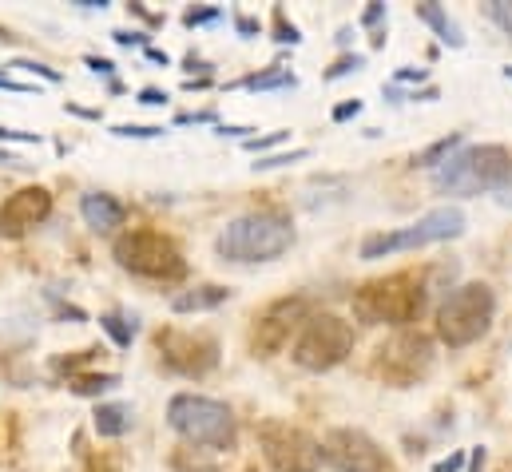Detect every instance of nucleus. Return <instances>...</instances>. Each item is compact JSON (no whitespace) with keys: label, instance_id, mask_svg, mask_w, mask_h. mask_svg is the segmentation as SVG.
I'll list each match as a JSON object with an SVG mask.
<instances>
[{"label":"nucleus","instance_id":"1","mask_svg":"<svg viewBox=\"0 0 512 472\" xmlns=\"http://www.w3.org/2000/svg\"><path fill=\"white\" fill-rule=\"evenodd\" d=\"M433 282L421 270H401L389 278H374L362 290H354V318L362 326H397L409 330L425 306H429Z\"/></svg>","mask_w":512,"mask_h":472},{"label":"nucleus","instance_id":"2","mask_svg":"<svg viewBox=\"0 0 512 472\" xmlns=\"http://www.w3.org/2000/svg\"><path fill=\"white\" fill-rule=\"evenodd\" d=\"M512 179V155L501 143H473L461 147L449 163L433 171V191L453 199H477L489 191H501Z\"/></svg>","mask_w":512,"mask_h":472},{"label":"nucleus","instance_id":"3","mask_svg":"<svg viewBox=\"0 0 512 472\" xmlns=\"http://www.w3.org/2000/svg\"><path fill=\"white\" fill-rule=\"evenodd\" d=\"M294 246V227L286 215L278 211H247L239 219H231L219 238L215 250L223 262H239V266H255V262H274Z\"/></svg>","mask_w":512,"mask_h":472},{"label":"nucleus","instance_id":"4","mask_svg":"<svg viewBox=\"0 0 512 472\" xmlns=\"http://www.w3.org/2000/svg\"><path fill=\"white\" fill-rule=\"evenodd\" d=\"M497 318V294L489 282H465L449 290V298L437 306V342L449 350H465L481 342L493 330Z\"/></svg>","mask_w":512,"mask_h":472},{"label":"nucleus","instance_id":"5","mask_svg":"<svg viewBox=\"0 0 512 472\" xmlns=\"http://www.w3.org/2000/svg\"><path fill=\"white\" fill-rule=\"evenodd\" d=\"M167 425L183 441L203 445V449H215V453H227L239 441L235 413L223 401L203 397V393H175L171 405H167Z\"/></svg>","mask_w":512,"mask_h":472},{"label":"nucleus","instance_id":"6","mask_svg":"<svg viewBox=\"0 0 512 472\" xmlns=\"http://www.w3.org/2000/svg\"><path fill=\"white\" fill-rule=\"evenodd\" d=\"M112 258L120 270H128L135 278H151V282H179L187 278V258L179 250V242L159 231H128L112 242Z\"/></svg>","mask_w":512,"mask_h":472},{"label":"nucleus","instance_id":"7","mask_svg":"<svg viewBox=\"0 0 512 472\" xmlns=\"http://www.w3.org/2000/svg\"><path fill=\"white\" fill-rule=\"evenodd\" d=\"M465 227H469V219H465L461 207H437V211L421 215L409 227L370 235L362 242V258L374 262V258H385V254H401V250H421V246H433V242H449V238L465 235Z\"/></svg>","mask_w":512,"mask_h":472},{"label":"nucleus","instance_id":"8","mask_svg":"<svg viewBox=\"0 0 512 472\" xmlns=\"http://www.w3.org/2000/svg\"><path fill=\"white\" fill-rule=\"evenodd\" d=\"M354 342L358 338H354V326L346 318H338V314H314L302 326V334L294 338L290 357L306 373H326V369L342 365L346 357L354 354Z\"/></svg>","mask_w":512,"mask_h":472},{"label":"nucleus","instance_id":"9","mask_svg":"<svg viewBox=\"0 0 512 472\" xmlns=\"http://www.w3.org/2000/svg\"><path fill=\"white\" fill-rule=\"evenodd\" d=\"M258 449L274 472H318L322 469V445L286 425V421H262L258 425Z\"/></svg>","mask_w":512,"mask_h":472},{"label":"nucleus","instance_id":"10","mask_svg":"<svg viewBox=\"0 0 512 472\" xmlns=\"http://www.w3.org/2000/svg\"><path fill=\"white\" fill-rule=\"evenodd\" d=\"M314 318V302L306 294H286L278 302H270L255 318L251 330V354L255 357H274L294 334H302V326Z\"/></svg>","mask_w":512,"mask_h":472},{"label":"nucleus","instance_id":"11","mask_svg":"<svg viewBox=\"0 0 512 472\" xmlns=\"http://www.w3.org/2000/svg\"><path fill=\"white\" fill-rule=\"evenodd\" d=\"M429 369H433V338H425L421 330H397L374 361V373L397 389L417 385Z\"/></svg>","mask_w":512,"mask_h":472},{"label":"nucleus","instance_id":"12","mask_svg":"<svg viewBox=\"0 0 512 472\" xmlns=\"http://www.w3.org/2000/svg\"><path fill=\"white\" fill-rule=\"evenodd\" d=\"M159 365L175 377H207L219 365V338L191 330H159L155 334Z\"/></svg>","mask_w":512,"mask_h":472},{"label":"nucleus","instance_id":"13","mask_svg":"<svg viewBox=\"0 0 512 472\" xmlns=\"http://www.w3.org/2000/svg\"><path fill=\"white\" fill-rule=\"evenodd\" d=\"M322 465L334 472H389V461L378 441L362 429H334L322 441Z\"/></svg>","mask_w":512,"mask_h":472},{"label":"nucleus","instance_id":"14","mask_svg":"<svg viewBox=\"0 0 512 472\" xmlns=\"http://www.w3.org/2000/svg\"><path fill=\"white\" fill-rule=\"evenodd\" d=\"M52 215L48 187H20L0 203V238H24Z\"/></svg>","mask_w":512,"mask_h":472},{"label":"nucleus","instance_id":"15","mask_svg":"<svg viewBox=\"0 0 512 472\" xmlns=\"http://www.w3.org/2000/svg\"><path fill=\"white\" fill-rule=\"evenodd\" d=\"M80 215L96 235H112V231H120L128 223V207L116 195H104V191H88L80 199Z\"/></svg>","mask_w":512,"mask_h":472},{"label":"nucleus","instance_id":"16","mask_svg":"<svg viewBox=\"0 0 512 472\" xmlns=\"http://www.w3.org/2000/svg\"><path fill=\"white\" fill-rule=\"evenodd\" d=\"M223 302H231V286L203 282V286L179 290V294L171 298V310H175V314H207V310H219Z\"/></svg>","mask_w":512,"mask_h":472},{"label":"nucleus","instance_id":"17","mask_svg":"<svg viewBox=\"0 0 512 472\" xmlns=\"http://www.w3.org/2000/svg\"><path fill=\"white\" fill-rule=\"evenodd\" d=\"M417 20L421 24H429L433 32H437V40L441 44H449V48H465V36H461V24L437 4V0H421L417 4Z\"/></svg>","mask_w":512,"mask_h":472},{"label":"nucleus","instance_id":"18","mask_svg":"<svg viewBox=\"0 0 512 472\" xmlns=\"http://www.w3.org/2000/svg\"><path fill=\"white\" fill-rule=\"evenodd\" d=\"M461 147H465V135H461V131H449V135L433 139L425 151H417V155L409 159V167H433V171H437V167H441V163H449Z\"/></svg>","mask_w":512,"mask_h":472},{"label":"nucleus","instance_id":"19","mask_svg":"<svg viewBox=\"0 0 512 472\" xmlns=\"http://www.w3.org/2000/svg\"><path fill=\"white\" fill-rule=\"evenodd\" d=\"M92 425H96V433H100V437H108V441L124 437V433L131 429V405H120V401L100 405V409L92 413Z\"/></svg>","mask_w":512,"mask_h":472},{"label":"nucleus","instance_id":"20","mask_svg":"<svg viewBox=\"0 0 512 472\" xmlns=\"http://www.w3.org/2000/svg\"><path fill=\"white\" fill-rule=\"evenodd\" d=\"M68 389H72L76 397H100V393H108V389H120V373H76V377L68 381Z\"/></svg>","mask_w":512,"mask_h":472},{"label":"nucleus","instance_id":"21","mask_svg":"<svg viewBox=\"0 0 512 472\" xmlns=\"http://www.w3.org/2000/svg\"><path fill=\"white\" fill-rule=\"evenodd\" d=\"M243 88H251V92H274V88H298V76H294L290 68L274 64V68L258 72V76H251V80H243Z\"/></svg>","mask_w":512,"mask_h":472},{"label":"nucleus","instance_id":"22","mask_svg":"<svg viewBox=\"0 0 512 472\" xmlns=\"http://www.w3.org/2000/svg\"><path fill=\"white\" fill-rule=\"evenodd\" d=\"M100 330H104L120 350H128L131 338H135V322H128L124 314H104V318H100Z\"/></svg>","mask_w":512,"mask_h":472},{"label":"nucleus","instance_id":"23","mask_svg":"<svg viewBox=\"0 0 512 472\" xmlns=\"http://www.w3.org/2000/svg\"><path fill=\"white\" fill-rule=\"evenodd\" d=\"M310 159V147H294V151H274V155H262L255 163V171H274V167H286V163H306Z\"/></svg>","mask_w":512,"mask_h":472},{"label":"nucleus","instance_id":"24","mask_svg":"<svg viewBox=\"0 0 512 472\" xmlns=\"http://www.w3.org/2000/svg\"><path fill=\"white\" fill-rule=\"evenodd\" d=\"M112 135H120V139H159L163 127H155V123H116Z\"/></svg>","mask_w":512,"mask_h":472},{"label":"nucleus","instance_id":"25","mask_svg":"<svg viewBox=\"0 0 512 472\" xmlns=\"http://www.w3.org/2000/svg\"><path fill=\"white\" fill-rule=\"evenodd\" d=\"M274 40H278V44H302V32H298V24H290L282 8H274Z\"/></svg>","mask_w":512,"mask_h":472},{"label":"nucleus","instance_id":"26","mask_svg":"<svg viewBox=\"0 0 512 472\" xmlns=\"http://www.w3.org/2000/svg\"><path fill=\"white\" fill-rule=\"evenodd\" d=\"M8 68H16V72H28V76H40V80H48V84H60V80H64L56 68H48V64H40V60H12Z\"/></svg>","mask_w":512,"mask_h":472},{"label":"nucleus","instance_id":"27","mask_svg":"<svg viewBox=\"0 0 512 472\" xmlns=\"http://www.w3.org/2000/svg\"><path fill=\"white\" fill-rule=\"evenodd\" d=\"M286 139H290V131H270V135H262V139L251 135L243 147H247V151H258V159H262V155H274V147H278V143H286Z\"/></svg>","mask_w":512,"mask_h":472},{"label":"nucleus","instance_id":"28","mask_svg":"<svg viewBox=\"0 0 512 472\" xmlns=\"http://www.w3.org/2000/svg\"><path fill=\"white\" fill-rule=\"evenodd\" d=\"M485 16H489L493 24H501L505 36H512V4L509 0H489V4H485Z\"/></svg>","mask_w":512,"mask_h":472},{"label":"nucleus","instance_id":"29","mask_svg":"<svg viewBox=\"0 0 512 472\" xmlns=\"http://www.w3.org/2000/svg\"><path fill=\"white\" fill-rule=\"evenodd\" d=\"M96 354H104V350H100V346H92V350H80V354H72V357H56L52 365H56V373H72V377H76V369H80L84 361H92Z\"/></svg>","mask_w":512,"mask_h":472},{"label":"nucleus","instance_id":"30","mask_svg":"<svg viewBox=\"0 0 512 472\" xmlns=\"http://www.w3.org/2000/svg\"><path fill=\"white\" fill-rule=\"evenodd\" d=\"M362 68H366V56H342V60H334V68H326V80H342V76L362 72Z\"/></svg>","mask_w":512,"mask_h":472},{"label":"nucleus","instance_id":"31","mask_svg":"<svg viewBox=\"0 0 512 472\" xmlns=\"http://www.w3.org/2000/svg\"><path fill=\"white\" fill-rule=\"evenodd\" d=\"M219 16H223L219 8H191V12H183V24L195 28V24H211V20H219Z\"/></svg>","mask_w":512,"mask_h":472},{"label":"nucleus","instance_id":"32","mask_svg":"<svg viewBox=\"0 0 512 472\" xmlns=\"http://www.w3.org/2000/svg\"><path fill=\"white\" fill-rule=\"evenodd\" d=\"M429 80V68H397L393 72V84H421Z\"/></svg>","mask_w":512,"mask_h":472},{"label":"nucleus","instance_id":"33","mask_svg":"<svg viewBox=\"0 0 512 472\" xmlns=\"http://www.w3.org/2000/svg\"><path fill=\"white\" fill-rule=\"evenodd\" d=\"M0 143H40L36 131H16V127H0Z\"/></svg>","mask_w":512,"mask_h":472},{"label":"nucleus","instance_id":"34","mask_svg":"<svg viewBox=\"0 0 512 472\" xmlns=\"http://www.w3.org/2000/svg\"><path fill=\"white\" fill-rule=\"evenodd\" d=\"M139 104H143V108H163V104H167V92H159V88H143V92H139Z\"/></svg>","mask_w":512,"mask_h":472},{"label":"nucleus","instance_id":"35","mask_svg":"<svg viewBox=\"0 0 512 472\" xmlns=\"http://www.w3.org/2000/svg\"><path fill=\"white\" fill-rule=\"evenodd\" d=\"M358 112H362V100H346V104L334 108V123H346V119H354Z\"/></svg>","mask_w":512,"mask_h":472},{"label":"nucleus","instance_id":"36","mask_svg":"<svg viewBox=\"0 0 512 472\" xmlns=\"http://www.w3.org/2000/svg\"><path fill=\"white\" fill-rule=\"evenodd\" d=\"M385 16V4L382 0H374L366 12H362V28H378V20Z\"/></svg>","mask_w":512,"mask_h":472},{"label":"nucleus","instance_id":"37","mask_svg":"<svg viewBox=\"0 0 512 472\" xmlns=\"http://www.w3.org/2000/svg\"><path fill=\"white\" fill-rule=\"evenodd\" d=\"M84 64H88L96 76H112V72H116V64H112V60H104V56H84Z\"/></svg>","mask_w":512,"mask_h":472},{"label":"nucleus","instance_id":"38","mask_svg":"<svg viewBox=\"0 0 512 472\" xmlns=\"http://www.w3.org/2000/svg\"><path fill=\"white\" fill-rule=\"evenodd\" d=\"M112 40H116V44H124V48H131V44H143V48H147V36H143V32H128V28L112 32Z\"/></svg>","mask_w":512,"mask_h":472},{"label":"nucleus","instance_id":"39","mask_svg":"<svg viewBox=\"0 0 512 472\" xmlns=\"http://www.w3.org/2000/svg\"><path fill=\"white\" fill-rule=\"evenodd\" d=\"M465 469V453H453V457H445V461H437L433 472H461Z\"/></svg>","mask_w":512,"mask_h":472},{"label":"nucleus","instance_id":"40","mask_svg":"<svg viewBox=\"0 0 512 472\" xmlns=\"http://www.w3.org/2000/svg\"><path fill=\"white\" fill-rule=\"evenodd\" d=\"M0 88H4V92H24V96H32V92H40L36 84H20V80H12V76H0Z\"/></svg>","mask_w":512,"mask_h":472},{"label":"nucleus","instance_id":"41","mask_svg":"<svg viewBox=\"0 0 512 472\" xmlns=\"http://www.w3.org/2000/svg\"><path fill=\"white\" fill-rule=\"evenodd\" d=\"M485 469V449H473V453H469V469L465 472H481Z\"/></svg>","mask_w":512,"mask_h":472},{"label":"nucleus","instance_id":"42","mask_svg":"<svg viewBox=\"0 0 512 472\" xmlns=\"http://www.w3.org/2000/svg\"><path fill=\"white\" fill-rule=\"evenodd\" d=\"M441 92L437 88H421V92H409V100H421V104H429V100H437Z\"/></svg>","mask_w":512,"mask_h":472},{"label":"nucleus","instance_id":"43","mask_svg":"<svg viewBox=\"0 0 512 472\" xmlns=\"http://www.w3.org/2000/svg\"><path fill=\"white\" fill-rule=\"evenodd\" d=\"M239 32H243V36H255L258 20H251V16H239Z\"/></svg>","mask_w":512,"mask_h":472},{"label":"nucleus","instance_id":"44","mask_svg":"<svg viewBox=\"0 0 512 472\" xmlns=\"http://www.w3.org/2000/svg\"><path fill=\"white\" fill-rule=\"evenodd\" d=\"M497 203H501V207H509V211H512V179L505 183V187H501V191H497Z\"/></svg>","mask_w":512,"mask_h":472},{"label":"nucleus","instance_id":"45","mask_svg":"<svg viewBox=\"0 0 512 472\" xmlns=\"http://www.w3.org/2000/svg\"><path fill=\"white\" fill-rule=\"evenodd\" d=\"M0 163H20L16 155H8V151H0Z\"/></svg>","mask_w":512,"mask_h":472},{"label":"nucleus","instance_id":"46","mask_svg":"<svg viewBox=\"0 0 512 472\" xmlns=\"http://www.w3.org/2000/svg\"><path fill=\"white\" fill-rule=\"evenodd\" d=\"M505 80H512V68H505Z\"/></svg>","mask_w":512,"mask_h":472}]
</instances>
